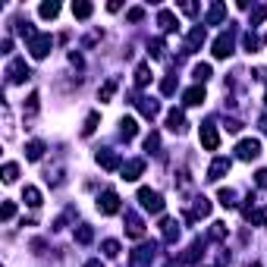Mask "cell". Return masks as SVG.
I'll return each mask as SVG.
<instances>
[{"label":"cell","mask_w":267,"mask_h":267,"mask_svg":"<svg viewBox=\"0 0 267 267\" xmlns=\"http://www.w3.org/2000/svg\"><path fill=\"white\" fill-rule=\"evenodd\" d=\"M32 73H29V66H26V60H13L7 66V82L10 85H19V82H26Z\"/></svg>","instance_id":"7a4b0ae2"},{"label":"cell","mask_w":267,"mask_h":267,"mask_svg":"<svg viewBox=\"0 0 267 267\" xmlns=\"http://www.w3.org/2000/svg\"><path fill=\"white\" fill-rule=\"evenodd\" d=\"M201 145H204L207 151H217V148H220V135H217V126H214V123H204V126H201Z\"/></svg>","instance_id":"8992f818"},{"label":"cell","mask_w":267,"mask_h":267,"mask_svg":"<svg viewBox=\"0 0 267 267\" xmlns=\"http://www.w3.org/2000/svg\"><path fill=\"white\" fill-rule=\"evenodd\" d=\"M51 35H35V38L29 41V51H32V57L35 60H41V57H48V51H51Z\"/></svg>","instance_id":"3957f363"},{"label":"cell","mask_w":267,"mask_h":267,"mask_svg":"<svg viewBox=\"0 0 267 267\" xmlns=\"http://www.w3.org/2000/svg\"><path fill=\"white\" fill-rule=\"evenodd\" d=\"M142 16H145V10H142V7H132V10H129V19H132V22H138Z\"/></svg>","instance_id":"d590c367"},{"label":"cell","mask_w":267,"mask_h":267,"mask_svg":"<svg viewBox=\"0 0 267 267\" xmlns=\"http://www.w3.org/2000/svg\"><path fill=\"white\" fill-rule=\"evenodd\" d=\"M113 91H117V82H113V79H110V82H107V85H104V88L98 91V98H101V104H107V101L113 98Z\"/></svg>","instance_id":"cb8c5ba5"},{"label":"cell","mask_w":267,"mask_h":267,"mask_svg":"<svg viewBox=\"0 0 267 267\" xmlns=\"http://www.w3.org/2000/svg\"><path fill=\"white\" fill-rule=\"evenodd\" d=\"M22 198H26V204L38 207V204H41V192L35 189V185H26V192H22Z\"/></svg>","instance_id":"ac0fdd59"},{"label":"cell","mask_w":267,"mask_h":267,"mask_svg":"<svg viewBox=\"0 0 267 267\" xmlns=\"http://www.w3.org/2000/svg\"><path fill=\"white\" fill-rule=\"evenodd\" d=\"M91 239H95V233H91V226H79V229H76V242H82V245H88Z\"/></svg>","instance_id":"d4e9b609"},{"label":"cell","mask_w":267,"mask_h":267,"mask_svg":"<svg viewBox=\"0 0 267 267\" xmlns=\"http://www.w3.org/2000/svg\"><path fill=\"white\" fill-rule=\"evenodd\" d=\"M157 22H160V29H164V32H173V29H176V16H173L170 10H160Z\"/></svg>","instance_id":"9a60e30c"},{"label":"cell","mask_w":267,"mask_h":267,"mask_svg":"<svg viewBox=\"0 0 267 267\" xmlns=\"http://www.w3.org/2000/svg\"><path fill=\"white\" fill-rule=\"evenodd\" d=\"M13 214H16V204H13V201H7V204H4V211H0V217H4V220H13Z\"/></svg>","instance_id":"d6a6232c"},{"label":"cell","mask_w":267,"mask_h":267,"mask_svg":"<svg viewBox=\"0 0 267 267\" xmlns=\"http://www.w3.org/2000/svg\"><path fill=\"white\" fill-rule=\"evenodd\" d=\"M195 79H198V82L211 79V66H207V63H198V66H195Z\"/></svg>","instance_id":"f546056e"},{"label":"cell","mask_w":267,"mask_h":267,"mask_svg":"<svg viewBox=\"0 0 267 267\" xmlns=\"http://www.w3.org/2000/svg\"><path fill=\"white\" fill-rule=\"evenodd\" d=\"M173 88H176V79H173V76H170V79H164V82H160V91H164V95H170Z\"/></svg>","instance_id":"e575fe53"},{"label":"cell","mask_w":267,"mask_h":267,"mask_svg":"<svg viewBox=\"0 0 267 267\" xmlns=\"http://www.w3.org/2000/svg\"><path fill=\"white\" fill-rule=\"evenodd\" d=\"M16 176H19V167L16 164H7L4 167V182H16Z\"/></svg>","instance_id":"f1b7e54d"},{"label":"cell","mask_w":267,"mask_h":267,"mask_svg":"<svg viewBox=\"0 0 267 267\" xmlns=\"http://www.w3.org/2000/svg\"><path fill=\"white\" fill-rule=\"evenodd\" d=\"M138 201H142V207H145V211H151V214H160V211H164V198H160V192L142 189V192H138Z\"/></svg>","instance_id":"6da1fadb"},{"label":"cell","mask_w":267,"mask_h":267,"mask_svg":"<svg viewBox=\"0 0 267 267\" xmlns=\"http://www.w3.org/2000/svg\"><path fill=\"white\" fill-rule=\"evenodd\" d=\"M195 214H198V217H207V214H211V201H207V198H198V201H195Z\"/></svg>","instance_id":"4316f807"},{"label":"cell","mask_w":267,"mask_h":267,"mask_svg":"<svg viewBox=\"0 0 267 267\" xmlns=\"http://www.w3.org/2000/svg\"><path fill=\"white\" fill-rule=\"evenodd\" d=\"M167 129H173V132H182L185 129V117L179 110H170L167 113Z\"/></svg>","instance_id":"7c38bea8"},{"label":"cell","mask_w":267,"mask_h":267,"mask_svg":"<svg viewBox=\"0 0 267 267\" xmlns=\"http://www.w3.org/2000/svg\"><path fill=\"white\" fill-rule=\"evenodd\" d=\"M38 13H41L44 19H54L57 13H60V4H41V10H38Z\"/></svg>","instance_id":"484cf974"},{"label":"cell","mask_w":267,"mask_h":267,"mask_svg":"<svg viewBox=\"0 0 267 267\" xmlns=\"http://www.w3.org/2000/svg\"><path fill=\"white\" fill-rule=\"evenodd\" d=\"M148 82H151V69H148V63H142V66L135 69V85H142V88H145Z\"/></svg>","instance_id":"d6986e66"},{"label":"cell","mask_w":267,"mask_h":267,"mask_svg":"<svg viewBox=\"0 0 267 267\" xmlns=\"http://www.w3.org/2000/svg\"><path fill=\"white\" fill-rule=\"evenodd\" d=\"M138 110L145 113V117H157V101H148V98H138Z\"/></svg>","instance_id":"e0dca14e"},{"label":"cell","mask_w":267,"mask_h":267,"mask_svg":"<svg viewBox=\"0 0 267 267\" xmlns=\"http://www.w3.org/2000/svg\"><path fill=\"white\" fill-rule=\"evenodd\" d=\"M229 167H233V164H229V157H217L211 164V170H207V179H220L223 173H229Z\"/></svg>","instance_id":"9c48e42d"},{"label":"cell","mask_w":267,"mask_h":267,"mask_svg":"<svg viewBox=\"0 0 267 267\" xmlns=\"http://www.w3.org/2000/svg\"><path fill=\"white\" fill-rule=\"evenodd\" d=\"M85 267H104V264H101V261H88Z\"/></svg>","instance_id":"f35d334b"},{"label":"cell","mask_w":267,"mask_h":267,"mask_svg":"<svg viewBox=\"0 0 267 267\" xmlns=\"http://www.w3.org/2000/svg\"><path fill=\"white\" fill-rule=\"evenodd\" d=\"M236 151H239V160H254L261 154V142H258V138H242Z\"/></svg>","instance_id":"5b68a950"},{"label":"cell","mask_w":267,"mask_h":267,"mask_svg":"<svg viewBox=\"0 0 267 267\" xmlns=\"http://www.w3.org/2000/svg\"><path fill=\"white\" fill-rule=\"evenodd\" d=\"M98 211H101V214H117V211H120V195L113 192V189H107V192L98 198Z\"/></svg>","instance_id":"277c9868"},{"label":"cell","mask_w":267,"mask_h":267,"mask_svg":"<svg viewBox=\"0 0 267 267\" xmlns=\"http://www.w3.org/2000/svg\"><path fill=\"white\" fill-rule=\"evenodd\" d=\"M91 10H95L91 4H73V16H76V19H88Z\"/></svg>","instance_id":"603a6c76"},{"label":"cell","mask_w":267,"mask_h":267,"mask_svg":"<svg viewBox=\"0 0 267 267\" xmlns=\"http://www.w3.org/2000/svg\"><path fill=\"white\" fill-rule=\"evenodd\" d=\"M95 126H98V113H88V120H85V129H82V135H91V132H95Z\"/></svg>","instance_id":"1f68e13d"},{"label":"cell","mask_w":267,"mask_h":267,"mask_svg":"<svg viewBox=\"0 0 267 267\" xmlns=\"http://www.w3.org/2000/svg\"><path fill=\"white\" fill-rule=\"evenodd\" d=\"M41 154H44V145H41V142H29L26 157H29V160H41Z\"/></svg>","instance_id":"44dd1931"},{"label":"cell","mask_w":267,"mask_h":267,"mask_svg":"<svg viewBox=\"0 0 267 267\" xmlns=\"http://www.w3.org/2000/svg\"><path fill=\"white\" fill-rule=\"evenodd\" d=\"M104 254H107V258H117V254H120V242L107 239V242H104Z\"/></svg>","instance_id":"83f0119b"},{"label":"cell","mask_w":267,"mask_h":267,"mask_svg":"<svg viewBox=\"0 0 267 267\" xmlns=\"http://www.w3.org/2000/svg\"><path fill=\"white\" fill-rule=\"evenodd\" d=\"M217 198H220V204H223V207H236V192L233 189H220Z\"/></svg>","instance_id":"7402d4cb"},{"label":"cell","mask_w":267,"mask_h":267,"mask_svg":"<svg viewBox=\"0 0 267 267\" xmlns=\"http://www.w3.org/2000/svg\"><path fill=\"white\" fill-rule=\"evenodd\" d=\"M204 44V26H195L189 32V38H185V54H195Z\"/></svg>","instance_id":"ba28073f"},{"label":"cell","mask_w":267,"mask_h":267,"mask_svg":"<svg viewBox=\"0 0 267 267\" xmlns=\"http://www.w3.org/2000/svg\"><path fill=\"white\" fill-rule=\"evenodd\" d=\"M254 179H258V185H264V189H267V170H258V176H254Z\"/></svg>","instance_id":"74e56055"},{"label":"cell","mask_w":267,"mask_h":267,"mask_svg":"<svg viewBox=\"0 0 267 267\" xmlns=\"http://www.w3.org/2000/svg\"><path fill=\"white\" fill-rule=\"evenodd\" d=\"M201 101H204V88L201 85H195V88L185 91V104H189V107H195V104H201Z\"/></svg>","instance_id":"2e32d148"},{"label":"cell","mask_w":267,"mask_h":267,"mask_svg":"<svg viewBox=\"0 0 267 267\" xmlns=\"http://www.w3.org/2000/svg\"><path fill=\"white\" fill-rule=\"evenodd\" d=\"M160 226H164V239H167V242H173V239L179 236V226H176V220H164Z\"/></svg>","instance_id":"ffe728a7"},{"label":"cell","mask_w":267,"mask_h":267,"mask_svg":"<svg viewBox=\"0 0 267 267\" xmlns=\"http://www.w3.org/2000/svg\"><path fill=\"white\" fill-rule=\"evenodd\" d=\"M142 170H145V160H129V164H126L123 167V179H138V176H142Z\"/></svg>","instance_id":"8fae6325"},{"label":"cell","mask_w":267,"mask_h":267,"mask_svg":"<svg viewBox=\"0 0 267 267\" xmlns=\"http://www.w3.org/2000/svg\"><path fill=\"white\" fill-rule=\"evenodd\" d=\"M229 54H233V38H229V35H217L214 38V57L217 60H226Z\"/></svg>","instance_id":"52a82bcc"},{"label":"cell","mask_w":267,"mask_h":267,"mask_svg":"<svg viewBox=\"0 0 267 267\" xmlns=\"http://www.w3.org/2000/svg\"><path fill=\"white\" fill-rule=\"evenodd\" d=\"M98 164L104 170H117L120 167V154H113V151H98Z\"/></svg>","instance_id":"30bf717a"},{"label":"cell","mask_w":267,"mask_h":267,"mask_svg":"<svg viewBox=\"0 0 267 267\" xmlns=\"http://www.w3.org/2000/svg\"><path fill=\"white\" fill-rule=\"evenodd\" d=\"M157 145H160V138H157V135H148V138H145V148H148V151H151V148H157Z\"/></svg>","instance_id":"8d00e7d4"},{"label":"cell","mask_w":267,"mask_h":267,"mask_svg":"<svg viewBox=\"0 0 267 267\" xmlns=\"http://www.w3.org/2000/svg\"><path fill=\"white\" fill-rule=\"evenodd\" d=\"M264 19H267V7H258L254 16H251V26H258V22H264Z\"/></svg>","instance_id":"836d02e7"},{"label":"cell","mask_w":267,"mask_h":267,"mask_svg":"<svg viewBox=\"0 0 267 267\" xmlns=\"http://www.w3.org/2000/svg\"><path fill=\"white\" fill-rule=\"evenodd\" d=\"M223 16H226V7L223 4H211V10H207V26H217Z\"/></svg>","instance_id":"4fadbf2b"},{"label":"cell","mask_w":267,"mask_h":267,"mask_svg":"<svg viewBox=\"0 0 267 267\" xmlns=\"http://www.w3.org/2000/svg\"><path fill=\"white\" fill-rule=\"evenodd\" d=\"M242 44H245V51H248V54H254V51H258V38H254L251 32L245 35V38H242Z\"/></svg>","instance_id":"4dcf8cb0"},{"label":"cell","mask_w":267,"mask_h":267,"mask_svg":"<svg viewBox=\"0 0 267 267\" xmlns=\"http://www.w3.org/2000/svg\"><path fill=\"white\" fill-rule=\"evenodd\" d=\"M135 132H138V123H135L132 117H123V123H120V135H123V138H135Z\"/></svg>","instance_id":"5bb4252c"}]
</instances>
